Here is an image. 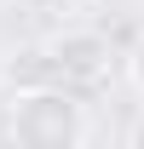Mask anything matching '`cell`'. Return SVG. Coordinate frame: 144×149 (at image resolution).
Masks as SVG:
<instances>
[{"instance_id": "1", "label": "cell", "mask_w": 144, "mask_h": 149, "mask_svg": "<svg viewBox=\"0 0 144 149\" xmlns=\"http://www.w3.org/2000/svg\"><path fill=\"white\" fill-rule=\"evenodd\" d=\"M12 143L18 149H81L87 143V103L69 86H40L12 97Z\"/></svg>"}, {"instance_id": "2", "label": "cell", "mask_w": 144, "mask_h": 149, "mask_svg": "<svg viewBox=\"0 0 144 149\" xmlns=\"http://www.w3.org/2000/svg\"><path fill=\"white\" fill-rule=\"evenodd\" d=\"M46 57H52V74L58 86H98L109 74V35L104 29H58L52 40H40Z\"/></svg>"}, {"instance_id": "3", "label": "cell", "mask_w": 144, "mask_h": 149, "mask_svg": "<svg viewBox=\"0 0 144 149\" xmlns=\"http://www.w3.org/2000/svg\"><path fill=\"white\" fill-rule=\"evenodd\" d=\"M121 63H127V80H133V92H144V35L127 46V57H121Z\"/></svg>"}, {"instance_id": "4", "label": "cell", "mask_w": 144, "mask_h": 149, "mask_svg": "<svg viewBox=\"0 0 144 149\" xmlns=\"http://www.w3.org/2000/svg\"><path fill=\"white\" fill-rule=\"evenodd\" d=\"M6 6H18V0H0V12H6Z\"/></svg>"}, {"instance_id": "5", "label": "cell", "mask_w": 144, "mask_h": 149, "mask_svg": "<svg viewBox=\"0 0 144 149\" xmlns=\"http://www.w3.org/2000/svg\"><path fill=\"white\" fill-rule=\"evenodd\" d=\"M0 103H6V80H0Z\"/></svg>"}]
</instances>
